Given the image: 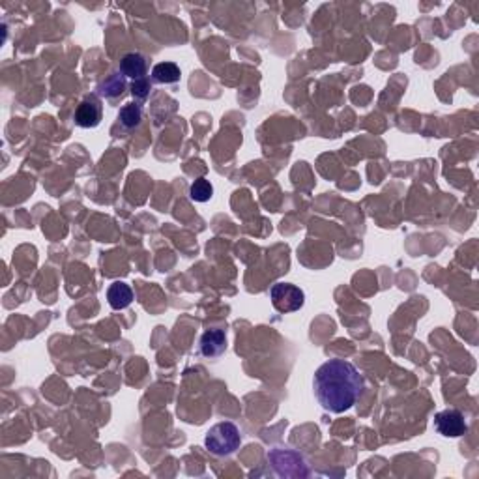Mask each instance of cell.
<instances>
[{
	"instance_id": "cell-3",
	"label": "cell",
	"mask_w": 479,
	"mask_h": 479,
	"mask_svg": "<svg viewBox=\"0 0 479 479\" xmlns=\"http://www.w3.org/2000/svg\"><path fill=\"white\" fill-rule=\"evenodd\" d=\"M270 300L279 313H294L303 307L306 294L296 284L275 283L270 289Z\"/></svg>"
},
{
	"instance_id": "cell-6",
	"label": "cell",
	"mask_w": 479,
	"mask_h": 479,
	"mask_svg": "<svg viewBox=\"0 0 479 479\" xmlns=\"http://www.w3.org/2000/svg\"><path fill=\"white\" fill-rule=\"evenodd\" d=\"M199 350L204 357H218L227 350V335L223 329H208L199 341Z\"/></svg>"
},
{
	"instance_id": "cell-12",
	"label": "cell",
	"mask_w": 479,
	"mask_h": 479,
	"mask_svg": "<svg viewBox=\"0 0 479 479\" xmlns=\"http://www.w3.org/2000/svg\"><path fill=\"white\" fill-rule=\"evenodd\" d=\"M190 195L195 202H208L214 195V185L206 178L195 180L190 188Z\"/></svg>"
},
{
	"instance_id": "cell-9",
	"label": "cell",
	"mask_w": 479,
	"mask_h": 479,
	"mask_svg": "<svg viewBox=\"0 0 479 479\" xmlns=\"http://www.w3.org/2000/svg\"><path fill=\"white\" fill-rule=\"evenodd\" d=\"M182 77L180 67L174 62H159L152 70V79L159 84H174Z\"/></svg>"
},
{
	"instance_id": "cell-5",
	"label": "cell",
	"mask_w": 479,
	"mask_h": 479,
	"mask_svg": "<svg viewBox=\"0 0 479 479\" xmlns=\"http://www.w3.org/2000/svg\"><path fill=\"white\" fill-rule=\"evenodd\" d=\"M73 120L77 124L79 128L90 129L98 128L101 122V101L96 98V96H88L84 98L79 107L75 109V114H73Z\"/></svg>"
},
{
	"instance_id": "cell-2",
	"label": "cell",
	"mask_w": 479,
	"mask_h": 479,
	"mask_svg": "<svg viewBox=\"0 0 479 479\" xmlns=\"http://www.w3.org/2000/svg\"><path fill=\"white\" fill-rule=\"evenodd\" d=\"M204 444L214 455L227 457V455H232L240 447L242 435H240V429L235 424L223 421V424L214 425L212 429L208 431L206 436H204Z\"/></svg>"
},
{
	"instance_id": "cell-8",
	"label": "cell",
	"mask_w": 479,
	"mask_h": 479,
	"mask_svg": "<svg viewBox=\"0 0 479 479\" xmlns=\"http://www.w3.org/2000/svg\"><path fill=\"white\" fill-rule=\"evenodd\" d=\"M107 300H109V306H111L112 309L120 311V309H126V307L131 306V301H133V290H131L129 284L122 283V281H117V283H112L111 287H109V290H107Z\"/></svg>"
},
{
	"instance_id": "cell-10",
	"label": "cell",
	"mask_w": 479,
	"mask_h": 479,
	"mask_svg": "<svg viewBox=\"0 0 479 479\" xmlns=\"http://www.w3.org/2000/svg\"><path fill=\"white\" fill-rule=\"evenodd\" d=\"M118 120L126 129L139 128L143 122V109L139 103H126L118 112Z\"/></svg>"
},
{
	"instance_id": "cell-1",
	"label": "cell",
	"mask_w": 479,
	"mask_h": 479,
	"mask_svg": "<svg viewBox=\"0 0 479 479\" xmlns=\"http://www.w3.org/2000/svg\"><path fill=\"white\" fill-rule=\"evenodd\" d=\"M363 376L346 360H329L322 363L313 379L315 397L324 410L343 414L350 410L363 391Z\"/></svg>"
},
{
	"instance_id": "cell-7",
	"label": "cell",
	"mask_w": 479,
	"mask_h": 479,
	"mask_svg": "<svg viewBox=\"0 0 479 479\" xmlns=\"http://www.w3.org/2000/svg\"><path fill=\"white\" fill-rule=\"evenodd\" d=\"M146 72H148V64H146L145 56L139 55V53H129L120 60V73L131 81L145 79Z\"/></svg>"
},
{
	"instance_id": "cell-11",
	"label": "cell",
	"mask_w": 479,
	"mask_h": 479,
	"mask_svg": "<svg viewBox=\"0 0 479 479\" xmlns=\"http://www.w3.org/2000/svg\"><path fill=\"white\" fill-rule=\"evenodd\" d=\"M124 88H126V77L122 73H112L105 83H101L100 94L107 96V98H117L122 94Z\"/></svg>"
},
{
	"instance_id": "cell-13",
	"label": "cell",
	"mask_w": 479,
	"mask_h": 479,
	"mask_svg": "<svg viewBox=\"0 0 479 479\" xmlns=\"http://www.w3.org/2000/svg\"><path fill=\"white\" fill-rule=\"evenodd\" d=\"M150 90H152L150 81H148L146 77L139 79V81H133V83H131V94H133L135 100L145 101L146 98L150 96Z\"/></svg>"
},
{
	"instance_id": "cell-4",
	"label": "cell",
	"mask_w": 479,
	"mask_h": 479,
	"mask_svg": "<svg viewBox=\"0 0 479 479\" xmlns=\"http://www.w3.org/2000/svg\"><path fill=\"white\" fill-rule=\"evenodd\" d=\"M435 429L446 438H459L468 431L466 419L459 410H442L435 416Z\"/></svg>"
}]
</instances>
